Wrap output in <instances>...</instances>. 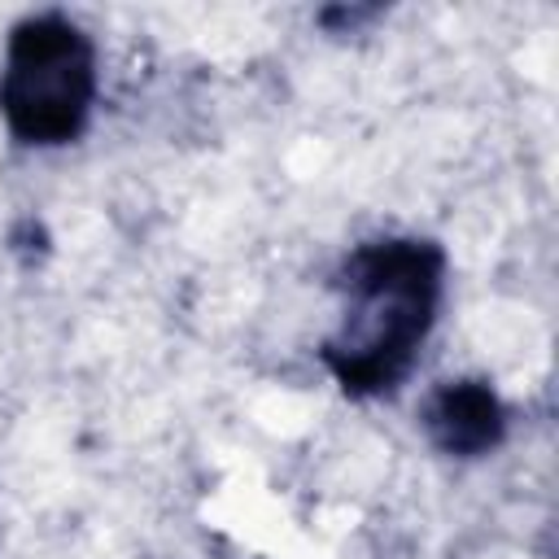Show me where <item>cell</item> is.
<instances>
[{
	"mask_svg": "<svg viewBox=\"0 0 559 559\" xmlns=\"http://www.w3.org/2000/svg\"><path fill=\"white\" fill-rule=\"evenodd\" d=\"M345 310L323 358L332 376L367 397L393 389L432 332L441 297V249L428 240L362 245L341 275Z\"/></svg>",
	"mask_w": 559,
	"mask_h": 559,
	"instance_id": "cell-1",
	"label": "cell"
},
{
	"mask_svg": "<svg viewBox=\"0 0 559 559\" xmlns=\"http://www.w3.org/2000/svg\"><path fill=\"white\" fill-rule=\"evenodd\" d=\"M96 100V48L61 13L13 26L0 70V114L22 144H70Z\"/></svg>",
	"mask_w": 559,
	"mask_h": 559,
	"instance_id": "cell-2",
	"label": "cell"
},
{
	"mask_svg": "<svg viewBox=\"0 0 559 559\" xmlns=\"http://www.w3.org/2000/svg\"><path fill=\"white\" fill-rule=\"evenodd\" d=\"M428 437L437 450L476 459L502 441V402L485 380H450L445 389L432 393L424 411Z\"/></svg>",
	"mask_w": 559,
	"mask_h": 559,
	"instance_id": "cell-3",
	"label": "cell"
}]
</instances>
